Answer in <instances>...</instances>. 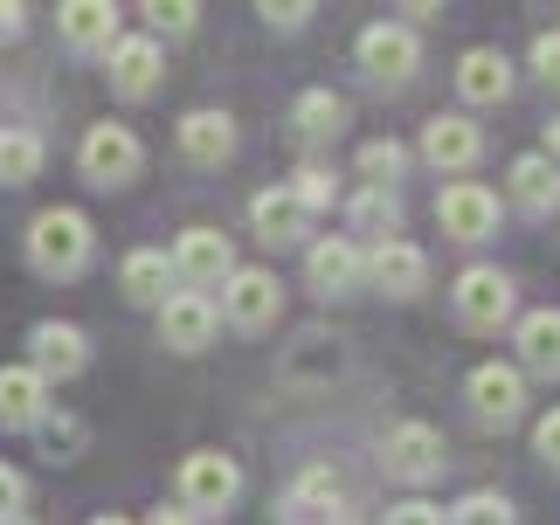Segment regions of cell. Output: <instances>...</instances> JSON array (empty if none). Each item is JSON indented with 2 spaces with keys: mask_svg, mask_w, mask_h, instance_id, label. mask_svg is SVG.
<instances>
[{
  "mask_svg": "<svg viewBox=\"0 0 560 525\" xmlns=\"http://www.w3.org/2000/svg\"><path fill=\"white\" fill-rule=\"evenodd\" d=\"M91 249H97V235H91V222H83L77 208H49V214L28 222V262L42 277H83Z\"/></svg>",
  "mask_w": 560,
  "mask_h": 525,
  "instance_id": "6da1fadb",
  "label": "cell"
},
{
  "mask_svg": "<svg viewBox=\"0 0 560 525\" xmlns=\"http://www.w3.org/2000/svg\"><path fill=\"white\" fill-rule=\"evenodd\" d=\"M235 498H243V470H235V456L194 450L180 464V505H187V518H222Z\"/></svg>",
  "mask_w": 560,
  "mask_h": 525,
  "instance_id": "7a4b0ae2",
  "label": "cell"
},
{
  "mask_svg": "<svg viewBox=\"0 0 560 525\" xmlns=\"http://www.w3.org/2000/svg\"><path fill=\"white\" fill-rule=\"evenodd\" d=\"M77 166H83L91 187H125V180H139L145 145L132 139V125H91L83 145H77Z\"/></svg>",
  "mask_w": 560,
  "mask_h": 525,
  "instance_id": "3957f363",
  "label": "cell"
},
{
  "mask_svg": "<svg viewBox=\"0 0 560 525\" xmlns=\"http://www.w3.org/2000/svg\"><path fill=\"white\" fill-rule=\"evenodd\" d=\"M450 304H457V318L470 325V332H499V325L512 318V277L491 270V262H470V270L457 277V291H450Z\"/></svg>",
  "mask_w": 560,
  "mask_h": 525,
  "instance_id": "277c9868",
  "label": "cell"
},
{
  "mask_svg": "<svg viewBox=\"0 0 560 525\" xmlns=\"http://www.w3.org/2000/svg\"><path fill=\"white\" fill-rule=\"evenodd\" d=\"M235 332H264V325H277V312H284V283H277L270 270H235L222 283V304H214Z\"/></svg>",
  "mask_w": 560,
  "mask_h": 525,
  "instance_id": "5b68a950",
  "label": "cell"
},
{
  "mask_svg": "<svg viewBox=\"0 0 560 525\" xmlns=\"http://www.w3.org/2000/svg\"><path fill=\"white\" fill-rule=\"evenodd\" d=\"M166 262H174V277L187 283V291H201V298L214 291V283H229V277H235V249H229V235H222V229H187Z\"/></svg>",
  "mask_w": 560,
  "mask_h": 525,
  "instance_id": "8992f818",
  "label": "cell"
},
{
  "mask_svg": "<svg viewBox=\"0 0 560 525\" xmlns=\"http://www.w3.org/2000/svg\"><path fill=\"white\" fill-rule=\"evenodd\" d=\"M436 222L450 243H485L491 229H499V194L478 187V180H450L436 194Z\"/></svg>",
  "mask_w": 560,
  "mask_h": 525,
  "instance_id": "52a82bcc",
  "label": "cell"
},
{
  "mask_svg": "<svg viewBox=\"0 0 560 525\" xmlns=\"http://www.w3.org/2000/svg\"><path fill=\"white\" fill-rule=\"evenodd\" d=\"M214 325H222L214 298H201V291H166V304H160V346H174V353H208V346H214Z\"/></svg>",
  "mask_w": 560,
  "mask_h": 525,
  "instance_id": "ba28073f",
  "label": "cell"
},
{
  "mask_svg": "<svg viewBox=\"0 0 560 525\" xmlns=\"http://www.w3.org/2000/svg\"><path fill=\"white\" fill-rule=\"evenodd\" d=\"M422 62V42L401 28V21H374V28H360V70L374 83H408Z\"/></svg>",
  "mask_w": 560,
  "mask_h": 525,
  "instance_id": "9c48e42d",
  "label": "cell"
},
{
  "mask_svg": "<svg viewBox=\"0 0 560 525\" xmlns=\"http://www.w3.org/2000/svg\"><path fill=\"white\" fill-rule=\"evenodd\" d=\"M381 464H387V477H401V485H429V477L443 470V435L429 422H395Z\"/></svg>",
  "mask_w": 560,
  "mask_h": 525,
  "instance_id": "30bf717a",
  "label": "cell"
},
{
  "mask_svg": "<svg viewBox=\"0 0 560 525\" xmlns=\"http://www.w3.org/2000/svg\"><path fill=\"white\" fill-rule=\"evenodd\" d=\"M305 277H312V291L339 298V291H353V283L368 277V249H360L353 235H318L305 249Z\"/></svg>",
  "mask_w": 560,
  "mask_h": 525,
  "instance_id": "8fae6325",
  "label": "cell"
},
{
  "mask_svg": "<svg viewBox=\"0 0 560 525\" xmlns=\"http://www.w3.org/2000/svg\"><path fill=\"white\" fill-rule=\"evenodd\" d=\"M104 56H112V91H118V97H153V91H160L166 56H160L153 35H118Z\"/></svg>",
  "mask_w": 560,
  "mask_h": 525,
  "instance_id": "7c38bea8",
  "label": "cell"
},
{
  "mask_svg": "<svg viewBox=\"0 0 560 525\" xmlns=\"http://www.w3.org/2000/svg\"><path fill=\"white\" fill-rule=\"evenodd\" d=\"M368 283L374 291H387V298H422V283H429V256L416 249V243H374L368 249Z\"/></svg>",
  "mask_w": 560,
  "mask_h": 525,
  "instance_id": "4fadbf2b",
  "label": "cell"
},
{
  "mask_svg": "<svg viewBox=\"0 0 560 525\" xmlns=\"http://www.w3.org/2000/svg\"><path fill=\"white\" fill-rule=\"evenodd\" d=\"M28 366L42 381H70V374H83V360H91V339L77 332V325H56V318H42L35 332H28Z\"/></svg>",
  "mask_w": 560,
  "mask_h": 525,
  "instance_id": "5bb4252c",
  "label": "cell"
},
{
  "mask_svg": "<svg viewBox=\"0 0 560 525\" xmlns=\"http://www.w3.org/2000/svg\"><path fill=\"white\" fill-rule=\"evenodd\" d=\"M470 408H478V422H520V408H526V374L520 366H499V360H485L478 374H470Z\"/></svg>",
  "mask_w": 560,
  "mask_h": 525,
  "instance_id": "9a60e30c",
  "label": "cell"
},
{
  "mask_svg": "<svg viewBox=\"0 0 560 525\" xmlns=\"http://www.w3.org/2000/svg\"><path fill=\"white\" fill-rule=\"evenodd\" d=\"M478 152H485V131L470 125V118H457V112L422 125V160H429V166L464 173V166H478Z\"/></svg>",
  "mask_w": 560,
  "mask_h": 525,
  "instance_id": "2e32d148",
  "label": "cell"
},
{
  "mask_svg": "<svg viewBox=\"0 0 560 525\" xmlns=\"http://www.w3.org/2000/svg\"><path fill=\"white\" fill-rule=\"evenodd\" d=\"M249 229L264 235L270 249H284V243H298V235L312 229V214H305V201H298L291 187H264V194L249 201Z\"/></svg>",
  "mask_w": 560,
  "mask_h": 525,
  "instance_id": "e0dca14e",
  "label": "cell"
},
{
  "mask_svg": "<svg viewBox=\"0 0 560 525\" xmlns=\"http://www.w3.org/2000/svg\"><path fill=\"white\" fill-rule=\"evenodd\" d=\"M49 415V381L35 366H0V429H35Z\"/></svg>",
  "mask_w": 560,
  "mask_h": 525,
  "instance_id": "ac0fdd59",
  "label": "cell"
},
{
  "mask_svg": "<svg viewBox=\"0 0 560 525\" xmlns=\"http://www.w3.org/2000/svg\"><path fill=\"white\" fill-rule=\"evenodd\" d=\"M505 194L520 201L526 214H553L560 208V166L547 160V152H520L505 173Z\"/></svg>",
  "mask_w": 560,
  "mask_h": 525,
  "instance_id": "d6986e66",
  "label": "cell"
},
{
  "mask_svg": "<svg viewBox=\"0 0 560 525\" xmlns=\"http://www.w3.org/2000/svg\"><path fill=\"white\" fill-rule=\"evenodd\" d=\"M235 152V118L229 112H187L180 118V160L187 166H222Z\"/></svg>",
  "mask_w": 560,
  "mask_h": 525,
  "instance_id": "ffe728a7",
  "label": "cell"
},
{
  "mask_svg": "<svg viewBox=\"0 0 560 525\" xmlns=\"http://www.w3.org/2000/svg\"><path fill=\"white\" fill-rule=\"evenodd\" d=\"M56 28H62L70 49H112V42H118V8H112V0H62Z\"/></svg>",
  "mask_w": 560,
  "mask_h": 525,
  "instance_id": "44dd1931",
  "label": "cell"
},
{
  "mask_svg": "<svg viewBox=\"0 0 560 525\" xmlns=\"http://www.w3.org/2000/svg\"><path fill=\"white\" fill-rule=\"evenodd\" d=\"M332 512H339V477L326 464H312L284 498V525H339Z\"/></svg>",
  "mask_w": 560,
  "mask_h": 525,
  "instance_id": "7402d4cb",
  "label": "cell"
},
{
  "mask_svg": "<svg viewBox=\"0 0 560 525\" xmlns=\"http://www.w3.org/2000/svg\"><path fill=\"white\" fill-rule=\"evenodd\" d=\"M505 91H512L505 49H470V56L457 62V97H464V104H505Z\"/></svg>",
  "mask_w": 560,
  "mask_h": 525,
  "instance_id": "603a6c76",
  "label": "cell"
},
{
  "mask_svg": "<svg viewBox=\"0 0 560 525\" xmlns=\"http://www.w3.org/2000/svg\"><path fill=\"white\" fill-rule=\"evenodd\" d=\"M520 366L540 381H560V312H526L520 318Z\"/></svg>",
  "mask_w": 560,
  "mask_h": 525,
  "instance_id": "cb8c5ba5",
  "label": "cell"
},
{
  "mask_svg": "<svg viewBox=\"0 0 560 525\" xmlns=\"http://www.w3.org/2000/svg\"><path fill=\"white\" fill-rule=\"evenodd\" d=\"M166 283H174V262H166V249H132L118 270V291L132 304H166Z\"/></svg>",
  "mask_w": 560,
  "mask_h": 525,
  "instance_id": "d4e9b609",
  "label": "cell"
},
{
  "mask_svg": "<svg viewBox=\"0 0 560 525\" xmlns=\"http://www.w3.org/2000/svg\"><path fill=\"white\" fill-rule=\"evenodd\" d=\"M35 173H42V139L21 131V125H8L0 131V187H28Z\"/></svg>",
  "mask_w": 560,
  "mask_h": 525,
  "instance_id": "484cf974",
  "label": "cell"
},
{
  "mask_svg": "<svg viewBox=\"0 0 560 525\" xmlns=\"http://www.w3.org/2000/svg\"><path fill=\"white\" fill-rule=\"evenodd\" d=\"M353 229L374 235V243H395V235H401V201L381 194V187H360L353 194Z\"/></svg>",
  "mask_w": 560,
  "mask_h": 525,
  "instance_id": "4316f807",
  "label": "cell"
},
{
  "mask_svg": "<svg viewBox=\"0 0 560 525\" xmlns=\"http://www.w3.org/2000/svg\"><path fill=\"white\" fill-rule=\"evenodd\" d=\"M291 125L305 131V139H332V131L347 125V104H339L332 91H305V97L291 104Z\"/></svg>",
  "mask_w": 560,
  "mask_h": 525,
  "instance_id": "83f0119b",
  "label": "cell"
},
{
  "mask_svg": "<svg viewBox=\"0 0 560 525\" xmlns=\"http://www.w3.org/2000/svg\"><path fill=\"white\" fill-rule=\"evenodd\" d=\"M401 166H408V152H401L395 139H374V145H360V187H381V194H395Z\"/></svg>",
  "mask_w": 560,
  "mask_h": 525,
  "instance_id": "f1b7e54d",
  "label": "cell"
},
{
  "mask_svg": "<svg viewBox=\"0 0 560 525\" xmlns=\"http://www.w3.org/2000/svg\"><path fill=\"white\" fill-rule=\"evenodd\" d=\"M443 525H512V505L499 491H470V498H457V505L443 512Z\"/></svg>",
  "mask_w": 560,
  "mask_h": 525,
  "instance_id": "f546056e",
  "label": "cell"
},
{
  "mask_svg": "<svg viewBox=\"0 0 560 525\" xmlns=\"http://www.w3.org/2000/svg\"><path fill=\"white\" fill-rule=\"evenodd\" d=\"M35 443L62 464V456H77V450H83V422H77V415H56V408H49V415L35 422Z\"/></svg>",
  "mask_w": 560,
  "mask_h": 525,
  "instance_id": "4dcf8cb0",
  "label": "cell"
},
{
  "mask_svg": "<svg viewBox=\"0 0 560 525\" xmlns=\"http://www.w3.org/2000/svg\"><path fill=\"white\" fill-rule=\"evenodd\" d=\"M145 21H153L160 35H187L194 21H201V8H194V0H153V8H145Z\"/></svg>",
  "mask_w": 560,
  "mask_h": 525,
  "instance_id": "1f68e13d",
  "label": "cell"
},
{
  "mask_svg": "<svg viewBox=\"0 0 560 525\" xmlns=\"http://www.w3.org/2000/svg\"><path fill=\"white\" fill-rule=\"evenodd\" d=\"M298 201H305V214H318V208H332V173H318V166H305L298 173Z\"/></svg>",
  "mask_w": 560,
  "mask_h": 525,
  "instance_id": "d6a6232c",
  "label": "cell"
},
{
  "mask_svg": "<svg viewBox=\"0 0 560 525\" xmlns=\"http://www.w3.org/2000/svg\"><path fill=\"white\" fill-rule=\"evenodd\" d=\"M256 14H264L270 28H305V21H312L318 8H312V0H264V8H256Z\"/></svg>",
  "mask_w": 560,
  "mask_h": 525,
  "instance_id": "836d02e7",
  "label": "cell"
},
{
  "mask_svg": "<svg viewBox=\"0 0 560 525\" xmlns=\"http://www.w3.org/2000/svg\"><path fill=\"white\" fill-rule=\"evenodd\" d=\"M21 505H28V485H21V470H8V464H0V525H8V518H21Z\"/></svg>",
  "mask_w": 560,
  "mask_h": 525,
  "instance_id": "e575fe53",
  "label": "cell"
},
{
  "mask_svg": "<svg viewBox=\"0 0 560 525\" xmlns=\"http://www.w3.org/2000/svg\"><path fill=\"white\" fill-rule=\"evenodd\" d=\"M533 77H540V83H560V28L533 42Z\"/></svg>",
  "mask_w": 560,
  "mask_h": 525,
  "instance_id": "d590c367",
  "label": "cell"
},
{
  "mask_svg": "<svg viewBox=\"0 0 560 525\" xmlns=\"http://www.w3.org/2000/svg\"><path fill=\"white\" fill-rule=\"evenodd\" d=\"M387 525H443V512L422 498H401V505H387Z\"/></svg>",
  "mask_w": 560,
  "mask_h": 525,
  "instance_id": "8d00e7d4",
  "label": "cell"
},
{
  "mask_svg": "<svg viewBox=\"0 0 560 525\" xmlns=\"http://www.w3.org/2000/svg\"><path fill=\"white\" fill-rule=\"evenodd\" d=\"M533 450H540L547 464L560 470V408H553V415H540V429H533Z\"/></svg>",
  "mask_w": 560,
  "mask_h": 525,
  "instance_id": "74e56055",
  "label": "cell"
},
{
  "mask_svg": "<svg viewBox=\"0 0 560 525\" xmlns=\"http://www.w3.org/2000/svg\"><path fill=\"white\" fill-rule=\"evenodd\" d=\"M21 28H28V8H21V0H0V42H14Z\"/></svg>",
  "mask_w": 560,
  "mask_h": 525,
  "instance_id": "f35d334b",
  "label": "cell"
},
{
  "mask_svg": "<svg viewBox=\"0 0 560 525\" xmlns=\"http://www.w3.org/2000/svg\"><path fill=\"white\" fill-rule=\"evenodd\" d=\"M547 160H553V166H560V118H553V125H547Z\"/></svg>",
  "mask_w": 560,
  "mask_h": 525,
  "instance_id": "ab89813d",
  "label": "cell"
},
{
  "mask_svg": "<svg viewBox=\"0 0 560 525\" xmlns=\"http://www.w3.org/2000/svg\"><path fill=\"white\" fill-rule=\"evenodd\" d=\"M153 525H194L187 512H153Z\"/></svg>",
  "mask_w": 560,
  "mask_h": 525,
  "instance_id": "60d3db41",
  "label": "cell"
},
{
  "mask_svg": "<svg viewBox=\"0 0 560 525\" xmlns=\"http://www.w3.org/2000/svg\"><path fill=\"white\" fill-rule=\"evenodd\" d=\"M91 525H132V518H91Z\"/></svg>",
  "mask_w": 560,
  "mask_h": 525,
  "instance_id": "b9f144b4",
  "label": "cell"
},
{
  "mask_svg": "<svg viewBox=\"0 0 560 525\" xmlns=\"http://www.w3.org/2000/svg\"><path fill=\"white\" fill-rule=\"evenodd\" d=\"M8 525H28V518H8Z\"/></svg>",
  "mask_w": 560,
  "mask_h": 525,
  "instance_id": "7bdbcfd3",
  "label": "cell"
},
{
  "mask_svg": "<svg viewBox=\"0 0 560 525\" xmlns=\"http://www.w3.org/2000/svg\"><path fill=\"white\" fill-rule=\"evenodd\" d=\"M339 525H353V518H339Z\"/></svg>",
  "mask_w": 560,
  "mask_h": 525,
  "instance_id": "ee69618b",
  "label": "cell"
}]
</instances>
